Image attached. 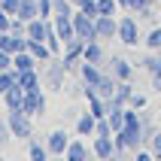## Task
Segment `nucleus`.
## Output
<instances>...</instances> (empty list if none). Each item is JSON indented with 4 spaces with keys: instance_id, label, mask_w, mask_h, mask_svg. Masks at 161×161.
Masks as SVG:
<instances>
[{
    "instance_id": "nucleus-26",
    "label": "nucleus",
    "mask_w": 161,
    "mask_h": 161,
    "mask_svg": "<svg viewBox=\"0 0 161 161\" xmlns=\"http://www.w3.org/2000/svg\"><path fill=\"white\" fill-rule=\"evenodd\" d=\"M97 15H119V0H97Z\"/></svg>"
},
{
    "instance_id": "nucleus-7",
    "label": "nucleus",
    "mask_w": 161,
    "mask_h": 161,
    "mask_svg": "<svg viewBox=\"0 0 161 161\" xmlns=\"http://www.w3.org/2000/svg\"><path fill=\"white\" fill-rule=\"evenodd\" d=\"M73 27H76V36H85V40H94V15L76 9L73 12Z\"/></svg>"
},
{
    "instance_id": "nucleus-23",
    "label": "nucleus",
    "mask_w": 161,
    "mask_h": 161,
    "mask_svg": "<svg viewBox=\"0 0 161 161\" xmlns=\"http://www.w3.org/2000/svg\"><path fill=\"white\" fill-rule=\"evenodd\" d=\"M143 46L149 49V52H158V49H161V25H158V21H155V25L149 27V31H146Z\"/></svg>"
},
{
    "instance_id": "nucleus-10",
    "label": "nucleus",
    "mask_w": 161,
    "mask_h": 161,
    "mask_svg": "<svg viewBox=\"0 0 161 161\" xmlns=\"http://www.w3.org/2000/svg\"><path fill=\"white\" fill-rule=\"evenodd\" d=\"M109 67H113V76H116L119 82H131L134 79V64L131 61H125V58H109Z\"/></svg>"
},
{
    "instance_id": "nucleus-40",
    "label": "nucleus",
    "mask_w": 161,
    "mask_h": 161,
    "mask_svg": "<svg viewBox=\"0 0 161 161\" xmlns=\"http://www.w3.org/2000/svg\"><path fill=\"white\" fill-rule=\"evenodd\" d=\"M158 128H161V113H158Z\"/></svg>"
},
{
    "instance_id": "nucleus-3",
    "label": "nucleus",
    "mask_w": 161,
    "mask_h": 161,
    "mask_svg": "<svg viewBox=\"0 0 161 161\" xmlns=\"http://www.w3.org/2000/svg\"><path fill=\"white\" fill-rule=\"evenodd\" d=\"M116 40L122 46H140V40H143V34H140V18L122 15V18H119V34H116Z\"/></svg>"
},
{
    "instance_id": "nucleus-20",
    "label": "nucleus",
    "mask_w": 161,
    "mask_h": 161,
    "mask_svg": "<svg viewBox=\"0 0 161 161\" xmlns=\"http://www.w3.org/2000/svg\"><path fill=\"white\" fill-rule=\"evenodd\" d=\"M3 103H6V109H21V103H25V91L18 88V85L6 88V91H3Z\"/></svg>"
},
{
    "instance_id": "nucleus-33",
    "label": "nucleus",
    "mask_w": 161,
    "mask_h": 161,
    "mask_svg": "<svg viewBox=\"0 0 161 161\" xmlns=\"http://www.w3.org/2000/svg\"><path fill=\"white\" fill-rule=\"evenodd\" d=\"M18 3H21V0H0V6L6 9L12 18H15V12H18Z\"/></svg>"
},
{
    "instance_id": "nucleus-8",
    "label": "nucleus",
    "mask_w": 161,
    "mask_h": 161,
    "mask_svg": "<svg viewBox=\"0 0 161 161\" xmlns=\"http://www.w3.org/2000/svg\"><path fill=\"white\" fill-rule=\"evenodd\" d=\"M91 155L100 158V161L116 158V140H113V137H94V143H91Z\"/></svg>"
},
{
    "instance_id": "nucleus-27",
    "label": "nucleus",
    "mask_w": 161,
    "mask_h": 161,
    "mask_svg": "<svg viewBox=\"0 0 161 161\" xmlns=\"http://www.w3.org/2000/svg\"><path fill=\"white\" fill-rule=\"evenodd\" d=\"M52 15H73L70 0H52Z\"/></svg>"
},
{
    "instance_id": "nucleus-32",
    "label": "nucleus",
    "mask_w": 161,
    "mask_h": 161,
    "mask_svg": "<svg viewBox=\"0 0 161 161\" xmlns=\"http://www.w3.org/2000/svg\"><path fill=\"white\" fill-rule=\"evenodd\" d=\"M36 9H40V18H52V0H36Z\"/></svg>"
},
{
    "instance_id": "nucleus-37",
    "label": "nucleus",
    "mask_w": 161,
    "mask_h": 161,
    "mask_svg": "<svg viewBox=\"0 0 161 161\" xmlns=\"http://www.w3.org/2000/svg\"><path fill=\"white\" fill-rule=\"evenodd\" d=\"M131 3H134V0H119V9H128V12H131Z\"/></svg>"
},
{
    "instance_id": "nucleus-4",
    "label": "nucleus",
    "mask_w": 161,
    "mask_h": 161,
    "mask_svg": "<svg viewBox=\"0 0 161 161\" xmlns=\"http://www.w3.org/2000/svg\"><path fill=\"white\" fill-rule=\"evenodd\" d=\"M116 34H119V18L116 15H97L94 18V40L109 43V40H116Z\"/></svg>"
},
{
    "instance_id": "nucleus-9",
    "label": "nucleus",
    "mask_w": 161,
    "mask_h": 161,
    "mask_svg": "<svg viewBox=\"0 0 161 161\" xmlns=\"http://www.w3.org/2000/svg\"><path fill=\"white\" fill-rule=\"evenodd\" d=\"M64 158L67 161H85V158H91V146L85 143V140H70L67 143V152H64Z\"/></svg>"
},
{
    "instance_id": "nucleus-28",
    "label": "nucleus",
    "mask_w": 161,
    "mask_h": 161,
    "mask_svg": "<svg viewBox=\"0 0 161 161\" xmlns=\"http://www.w3.org/2000/svg\"><path fill=\"white\" fill-rule=\"evenodd\" d=\"M149 149H152V158L161 161V128L152 134V140H149Z\"/></svg>"
},
{
    "instance_id": "nucleus-39",
    "label": "nucleus",
    "mask_w": 161,
    "mask_h": 161,
    "mask_svg": "<svg viewBox=\"0 0 161 161\" xmlns=\"http://www.w3.org/2000/svg\"><path fill=\"white\" fill-rule=\"evenodd\" d=\"M149 3H152V6H155V3H161V0H149Z\"/></svg>"
},
{
    "instance_id": "nucleus-38",
    "label": "nucleus",
    "mask_w": 161,
    "mask_h": 161,
    "mask_svg": "<svg viewBox=\"0 0 161 161\" xmlns=\"http://www.w3.org/2000/svg\"><path fill=\"white\" fill-rule=\"evenodd\" d=\"M152 79H155V85H158V88H161V67H158V70L152 73Z\"/></svg>"
},
{
    "instance_id": "nucleus-1",
    "label": "nucleus",
    "mask_w": 161,
    "mask_h": 161,
    "mask_svg": "<svg viewBox=\"0 0 161 161\" xmlns=\"http://www.w3.org/2000/svg\"><path fill=\"white\" fill-rule=\"evenodd\" d=\"M67 67H64V61H58V58H49L46 61V70H43V88L46 91H64L67 88Z\"/></svg>"
},
{
    "instance_id": "nucleus-12",
    "label": "nucleus",
    "mask_w": 161,
    "mask_h": 161,
    "mask_svg": "<svg viewBox=\"0 0 161 161\" xmlns=\"http://www.w3.org/2000/svg\"><path fill=\"white\" fill-rule=\"evenodd\" d=\"M100 76H103V67H100V64H91V61H85V58H82V64H79V79L85 82V85H97Z\"/></svg>"
},
{
    "instance_id": "nucleus-11",
    "label": "nucleus",
    "mask_w": 161,
    "mask_h": 161,
    "mask_svg": "<svg viewBox=\"0 0 161 161\" xmlns=\"http://www.w3.org/2000/svg\"><path fill=\"white\" fill-rule=\"evenodd\" d=\"M18 88L21 91H36V88H43V73L36 70H21L18 73Z\"/></svg>"
},
{
    "instance_id": "nucleus-2",
    "label": "nucleus",
    "mask_w": 161,
    "mask_h": 161,
    "mask_svg": "<svg viewBox=\"0 0 161 161\" xmlns=\"http://www.w3.org/2000/svg\"><path fill=\"white\" fill-rule=\"evenodd\" d=\"M6 125H9V131H12L15 140H25L27 143L34 137V116H27L21 109H6Z\"/></svg>"
},
{
    "instance_id": "nucleus-15",
    "label": "nucleus",
    "mask_w": 161,
    "mask_h": 161,
    "mask_svg": "<svg viewBox=\"0 0 161 161\" xmlns=\"http://www.w3.org/2000/svg\"><path fill=\"white\" fill-rule=\"evenodd\" d=\"M116 85H119V79H116V76H113V73H103V76L97 79V85H94V91H97L103 100H109L113 94H116Z\"/></svg>"
},
{
    "instance_id": "nucleus-14",
    "label": "nucleus",
    "mask_w": 161,
    "mask_h": 161,
    "mask_svg": "<svg viewBox=\"0 0 161 161\" xmlns=\"http://www.w3.org/2000/svg\"><path fill=\"white\" fill-rule=\"evenodd\" d=\"M94 122L97 119L91 116V113H79V116L73 119V128H76L79 137H94Z\"/></svg>"
},
{
    "instance_id": "nucleus-22",
    "label": "nucleus",
    "mask_w": 161,
    "mask_h": 161,
    "mask_svg": "<svg viewBox=\"0 0 161 161\" xmlns=\"http://www.w3.org/2000/svg\"><path fill=\"white\" fill-rule=\"evenodd\" d=\"M27 158H31V161H46V158H49L46 143H40L36 137H31V140H27Z\"/></svg>"
},
{
    "instance_id": "nucleus-29",
    "label": "nucleus",
    "mask_w": 161,
    "mask_h": 161,
    "mask_svg": "<svg viewBox=\"0 0 161 161\" xmlns=\"http://www.w3.org/2000/svg\"><path fill=\"white\" fill-rule=\"evenodd\" d=\"M146 103H149V97H146L143 91H134L131 100H128V107H134V109H146Z\"/></svg>"
},
{
    "instance_id": "nucleus-19",
    "label": "nucleus",
    "mask_w": 161,
    "mask_h": 161,
    "mask_svg": "<svg viewBox=\"0 0 161 161\" xmlns=\"http://www.w3.org/2000/svg\"><path fill=\"white\" fill-rule=\"evenodd\" d=\"M12 67L21 73V70H34V67H40V61L25 49V52H15V55H12Z\"/></svg>"
},
{
    "instance_id": "nucleus-18",
    "label": "nucleus",
    "mask_w": 161,
    "mask_h": 161,
    "mask_svg": "<svg viewBox=\"0 0 161 161\" xmlns=\"http://www.w3.org/2000/svg\"><path fill=\"white\" fill-rule=\"evenodd\" d=\"M49 21H52V18H34V21H27V40H43L46 43Z\"/></svg>"
},
{
    "instance_id": "nucleus-5",
    "label": "nucleus",
    "mask_w": 161,
    "mask_h": 161,
    "mask_svg": "<svg viewBox=\"0 0 161 161\" xmlns=\"http://www.w3.org/2000/svg\"><path fill=\"white\" fill-rule=\"evenodd\" d=\"M46 91L36 88V91H25V103H21V113H27V116H43L46 113Z\"/></svg>"
},
{
    "instance_id": "nucleus-13",
    "label": "nucleus",
    "mask_w": 161,
    "mask_h": 161,
    "mask_svg": "<svg viewBox=\"0 0 161 161\" xmlns=\"http://www.w3.org/2000/svg\"><path fill=\"white\" fill-rule=\"evenodd\" d=\"M52 21H55V31H58V36H61V43H67V40H73V36H76L73 15H52Z\"/></svg>"
},
{
    "instance_id": "nucleus-24",
    "label": "nucleus",
    "mask_w": 161,
    "mask_h": 161,
    "mask_svg": "<svg viewBox=\"0 0 161 161\" xmlns=\"http://www.w3.org/2000/svg\"><path fill=\"white\" fill-rule=\"evenodd\" d=\"M134 85H131V82H119L116 85V94H113V100H116L119 107H128V100H131V94H134Z\"/></svg>"
},
{
    "instance_id": "nucleus-35",
    "label": "nucleus",
    "mask_w": 161,
    "mask_h": 161,
    "mask_svg": "<svg viewBox=\"0 0 161 161\" xmlns=\"http://www.w3.org/2000/svg\"><path fill=\"white\" fill-rule=\"evenodd\" d=\"M143 6H149V0H134L131 3V12H137V9H143Z\"/></svg>"
},
{
    "instance_id": "nucleus-21",
    "label": "nucleus",
    "mask_w": 161,
    "mask_h": 161,
    "mask_svg": "<svg viewBox=\"0 0 161 161\" xmlns=\"http://www.w3.org/2000/svg\"><path fill=\"white\" fill-rule=\"evenodd\" d=\"M15 18H21V21H34V18H40L36 0H21V3H18V12H15Z\"/></svg>"
},
{
    "instance_id": "nucleus-31",
    "label": "nucleus",
    "mask_w": 161,
    "mask_h": 161,
    "mask_svg": "<svg viewBox=\"0 0 161 161\" xmlns=\"http://www.w3.org/2000/svg\"><path fill=\"white\" fill-rule=\"evenodd\" d=\"M12 140V131H9V125H6V119H0V149Z\"/></svg>"
},
{
    "instance_id": "nucleus-6",
    "label": "nucleus",
    "mask_w": 161,
    "mask_h": 161,
    "mask_svg": "<svg viewBox=\"0 0 161 161\" xmlns=\"http://www.w3.org/2000/svg\"><path fill=\"white\" fill-rule=\"evenodd\" d=\"M67 143H70V134H67L64 128H55V131L46 134V149H49V155H64L67 152Z\"/></svg>"
},
{
    "instance_id": "nucleus-25",
    "label": "nucleus",
    "mask_w": 161,
    "mask_h": 161,
    "mask_svg": "<svg viewBox=\"0 0 161 161\" xmlns=\"http://www.w3.org/2000/svg\"><path fill=\"white\" fill-rule=\"evenodd\" d=\"M140 67H143L146 73H155L161 67V58H158V52H146L143 58H140Z\"/></svg>"
},
{
    "instance_id": "nucleus-30",
    "label": "nucleus",
    "mask_w": 161,
    "mask_h": 161,
    "mask_svg": "<svg viewBox=\"0 0 161 161\" xmlns=\"http://www.w3.org/2000/svg\"><path fill=\"white\" fill-rule=\"evenodd\" d=\"M94 137H113V128H109L107 119H97L94 122Z\"/></svg>"
},
{
    "instance_id": "nucleus-17",
    "label": "nucleus",
    "mask_w": 161,
    "mask_h": 161,
    "mask_svg": "<svg viewBox=\"0 0 161 161\" xmlns=\"http://www.w3.org/2000/svg\"><path fill=\"white\" fill-rule=\"evenodd\" d=\"M27 52L34 55V58H36L40 64H46L49 58H55V52H52V49H49V46L43 43V40H27Z\"/></svg>"
},
{
    "instance_id": "nucleus-16",
    "label": "nucleus",
    "mask_w": 161,
    "mask_h": 161,
    "mask_svg": "<svg viewBox=\"0 0 161 161\" xmlns=\"http://www.w3.org/2000/svg\"><path fill=\"white\" fill-rule=\"evenodd\" d=\"M82 58H85V61H91V64H103V61H107V52H103L100 40H88V43H85Z\"/></svg>"
},
{
    "instance_id": "nucleus-34",
    "label": "nucleus",
    "mask_w": 161,
    "mask_h": 161,
    "mask_svg": "<svg viewBox=\"0 0 161 161\" xmlns=\"http://www.w3.org/2000/svg\"><path fill=\"white\" fill-rule=\"evenodd\" d=\"M9 67H12V55L0 49V70H9Z\"/></svg>"
},
{
    "instance_id": "nucleus-36",
    "label": "nucleus",
    "mask_w": 161,
    "mask_h": 161,
    "mask_svg": "<svg viewBox=\"0 0 161 161\" xmlns=\"http://www.w3.org/2000/svg\"><path fill=\"white\" fill-rule=\"evenodd\" d=\"M152 158V152H143V149H137V161H149Z\"/></svg>"
}]
</instances>
